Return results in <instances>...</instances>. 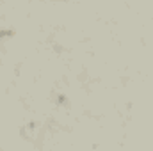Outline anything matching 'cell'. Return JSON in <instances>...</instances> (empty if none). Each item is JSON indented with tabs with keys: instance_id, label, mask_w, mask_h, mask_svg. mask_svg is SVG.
I'll return each instance as SVG.
<instances>
[]
</instances>
